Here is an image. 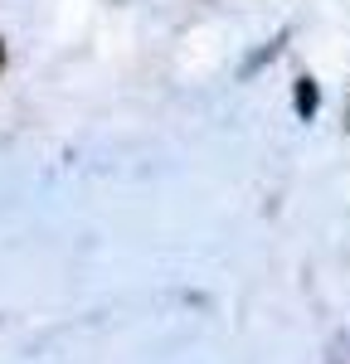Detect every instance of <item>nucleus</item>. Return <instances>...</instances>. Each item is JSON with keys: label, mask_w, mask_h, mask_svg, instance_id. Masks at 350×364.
<instances>
[{"label": "nucleus", "mask_w": 350, "mask_h": 364, "mask_svg": "<svg viewBox=\"0 0 350 364\" xmlns=\"http://www.w3.org/2000/svg\"><path fill=\"white\" fill-rule=\"evenodd\" d=\"M0 63H5V49H0Z\"/></svg>", "instance_id": "2"}, {"label": "nucleus", "mask_w": 350, "mask_h": 364, "mask_svg": "<svg viewBox=\"0 0 350 364\" xmlns=\"http://www.w3.org/2000/svg\"><path fill=\"white\" fill-rule=\"evenodd\" d=\"M297 107L302 112H317V87H312V78H302V87H297Z\"/></svg>", "instance_id": "1"}]
</instances>
